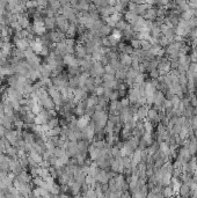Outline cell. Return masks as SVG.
<instances>
[{"label":"cell","mask_w":197,"mask_h":198,"mask_svg":"<svg viewBox=\"0 0 197 198\" xmlns=\"http://www.w3.org/2000/svg\"><path fill=\"white\" fill-rule=\"evenodd\" d=\"M131 47H132L134 50H139V49H140V41L133 38L132 41H131Z\"/></svg>","instance_id":"484cf974"},{"label":"cell","mask_w":197,"mask_h":198,"mask_svg":"<svg viewBox=\"0 0 197 198\" xmlns=\"http://www.w3.org/2000/svg\"><path fill=\"white\" fill-rule=\"evenodd\" d=\"M74 55L78 56V59H84L87 56V51H86V48L82 43H78L75 44L74 47Z\"/></svg>","instance_id":"5b68a950"},{"label":"cell","mask_w":197,"mask_h":198,"mask_svg":"<svg viewBox=\"0 0 197 198\" xmlns=\"http://www.w3.org/2000/svg\"><path fill=\"white\" fill-rule=\"evenodd\" d=\"M5 138L12 146H14V147H15V146H16L17 140H19V139H17L16 130H8V131H6Z\"/></svg>","instance_id":"3957f363"},{"label":"cell","mask_w":197,"mask_h":198,"mask_svg":"<svg viewBox=\"0 0 197 198\" xmlns=\"http://www.w3.org/2000/svg\"><path fill=\"white\" fill-rule=\"evenodd\" d=\"M102 80H103V83L104 82L113 81V80H115V76H113V74H106L104 73L103 76H102Z\"/></svg>","instance_id":"603a6c76"},{"label":"cell","mask_w":197,"mask_h":198,"mask_svg":"<svg viewBox=\"0 0 197 198\" xmlns=\"http://www.w3.org/2000/svg\"><path fill=\"white\" fill-rule=\"evenodd\" d=\"M110 37L113 38V40H115V41H120L122 38V33L120 31V30H117V29H115V30H113V33H111V35H110Z\"/></svg>","instance_id":"d6986e66"},{"label":"cell","mask_w":197,"mask_h":198,"mask_svg":"<svg viewBox=\"0 0 197 198\" xmlns=\"http://www.w3.org/2000/svg\"><path fill=\"white\" fill-rule=\"evenodd\" d=\"M63 63L67 65L69 67H79L78 58H75L74 55H65L63 57Z\"/></svg>","instance_id":"277c9868"},{"label":"cell","mask_w":197,"mask_h":198,"mask_svg":"<svg viewBox=\"0 0 197 198\" xmlns=\"http://www.w3.org/2000/svg\"><path fill=\"white\" fill-rule=\"evenodd\" d=\"M147 117L150 118L151 121H156V122H159V121H160L159 114H158V111H156L154 108L149 109V111H147Z\"/></svg>","instance_id":"7c38bea8"},{"label":"cell","mask_w":197,"mask_h":198,"mask_svg":"<svg viewBox=\"0 0 197 198\" xmlns=\"http://www.w3.org/2000/svg\"><path fill=\"white\" fill-rule=\"evenodd\" d=\"M56 26L58 27V30L62 31V33H66V30L69 29L70 22L69 20L65 18L64 15H57L56 16Z\"/></svg>","instance_id":"7a4b0ae2"},{"label":"cell","mask_w":197,"mask_h":198,"mask_svg":"<svg viewBox=\"0 0 197 198\" xmlns=\"http://www.w3.org/2000/svg\"><path fill=\"white\" fill-rule=\"evenodd\" d=\"M103 92H104L103 86H99V87H95V89H94V93H95V95H96L98 97L103 96Z\"/></svg>","instance_id":"7402d4cb"},{"label":"cell","mask_w":197,"mask_h":198,"mask_svg":"<svg viewBox=\"0 0 197 198\" xmlns=\"http://www.w3.org/2000/svg\"><path fill=\"white\" fill-rule=\"evenodd\" d=\"M151 78H153V79H158L159 78V71H158V69L151 71Z\"/></svg>","instance_id":"f1b7e54d"},{"label":"cell","mask_w":197,"mask_h":198,"mask_svg":"<svg viewBox=\"0 0 197 198\" xmlns=\"http://www.w3.org/2000/svg\"><path fill=\"white\" fill-rule=\"evenodd\" d=\"M44 26L46 29L52 31L56 27V18H44Z\"/></svg>","instance_id":"30bf717a"},{"label":"cell","mask_w":197,"mask_h":198,"mask_svg":"<svg viewBox=\"0 0 197 198\" xmlns=\"http://www.w3.org/2000/svg\"><path fill=\"white\" fill-rule=\"evenodd\" d=\"M117 92H127V85L125 83H118V87H117Z\"/></svg>","instance_id":"83f0119b"},{"label":"cell","mask_w":197,"mask_h":198,"mask_svg":"<svg viewBox=\"0 0 197 198\" xmlns=\"http://www.w3.org/2000/svg\"><path fill=\"white\" fill-rule=\"evenodd\" d=\"M118 97H120L118 92H117V90H113V93H111V95H110V97H109V101L110 102H113V101H117Z\"/></svg>","instance_id":"d4e9b609"},{"label":"cell","mask_w":197,"mask_h":198,"mask_svg":"<svg viewBox=\"0 0 197 198\" xmlns=\"http://www.w3.org/2000/svg\"><path fill=\"white\" fill-rule=\"evenodd\" d=\"M147 111H149V109L146 108V105H144V107H140V108H138V109H137L136 115H137V117H138L139 121L145 119V117H147Z\"/></svg>","instance_id":"8fae6325"},{"label":"cell","mask_w":197,"mask_h":198,"mask_svg":"<svg viewBox=\"0 0 197 198\" xmlns=\"http://www.w3.org/2000/svg\"><path fill=\"white\" fill-rule=\"evenodd\" d=\"M65 154H66V151H65L64 148H62V147H56L55 151H53V155L56 157H64Z\"/></svg>","instance_id":"e0dca14e"},{"label":"cell","mask_w":197,"mask_h":198,"mask_svg":"<svg viewBox=\"0 0 197 198\" xmlns=\"http://www.w3.org/2000/svg\"><path fill=\"white\" fill-rule=\"evenodd\" d=\"M194 138L197 140V130H195V131H194Z\"/></svg>","instance_id":"4dcf8cb0"},{"label":"cell","mask_w":197,"mask_h":198,"mask_svg":"<svg viewBox=\"0 0 197 198\" xmlns=\"http://www.w3.org/2000/svg\"><path fill=\"white\" fill-rule=\"evenodd\" d=\"M1 44H2V41H1V40H0V48H1Z\"/></svg>","instance_id":"1f68e13d"},{"label":"cell","mask_w":197,"mask_h":198,"mask_svg":"<svg viewBox=\"0 0 197 198\" xmlns=\"http://www.w3.org/2000/svg\"><path fill=\"white\" fill-rule=\"evenodd\" d=\"M35 57H36V53L33 51L31 48H29V49H27L24 51V58H26V60H30V59L35 58Z\"/></svg>","instance_id":"2e32d148"},{"label":"cell","mask_w":197,"mask_h":198,"mask_svg":"<svg viewBox=\"0 0 197 198\" xmlns=\"http://www.w3.org/2000/svg\"><path fill=\"white\" fill-rule=\"evenodd\" d=\"M153 129H154V126H153V124H152L151 122H144V130H145V132H146V133L152 134Z\"/></svg>","instance_id":"ffe728a7"},{"label":"cell","mask_w":197,"mask_h":198,"mask_svg":"<svg viewBox=\"0 0 197 198\" xmlns=\"http://www.w3.org/2000/svg\"><path fill=\"white\" fill-rule=\"evenodd\" d=\"M13 43L14 45L16 47V49L21 50V51H26L27 49L30 48V42L28 40H24V38H19L15 34L13 36Z\"/></svg>","instance_id":"6da1fadb"},{"label":"cell","mask_w":197,"mask_h":198,"mask_svg":"<svg viewBox=\"0 0 197 198\" xmlns=\"http://www.w3.org/2000/svg\"><path fill=\"white\" fill-rule=\"evenodd\" d=\"M17 22L21 26L22 29H26L28 27L30 22H29V15L27 13H22V14H19V18H17Z\"/></svg>","instance_id":"52a82bcc"},{"label":"cell","mask_w":197,"mask_h":198,"mask_svg":"<svg viewBox=\"0 0 197 198\" xmlns=\"http://www.w3.org/2000/svg\"><path fill=\"white\" fill-rule=\"evenodd\" d=\"M40 56H43V57H48L50 55V48L49 47H43V49L41 50V52L38 53Z\"/></svg>","instance_id":"cb8c5ba5"},{"label":"cell","mask_w":197,"mask_h":198,"mask_svg":"<svg viewBox=\"0 0 197 198\" xmlns=\"http://www.w3.org/2000/svg\"><path fill=\"white\" fill-rule=\"evenodd\" d=\"M120 62L124 67H127L132 64V57L130 55H125V53H122L120 56Z\"/></svg>","instance_id":"9c48e42d"},{"label":"cell","mask_w":197,"mask_h":198,"mask_svg":"<svg viewBox=\"0 0 197 198\" xmlns=\"http://www.w3.org/2000/svg\"><path fill=\"white\" fill-rule=\"evenodd\" d=\"M190 186L188 183H184V184H181V188H180V192H181V196L183 197H187L189 193H190Z\"/></svg>","instance_id":"9a60e30c"},{"label":"cell","mask_w":197,"mask_h":198,"mask_svg":"<svg viewBox=\"0 0 197 198\" xmlns=\"http://www.w3.org/2000/svg\"><path fill=\"white\" fill-rule=\"evenodd\" d=\"M163 195H165V197H170L172 195H174L173 186H166V188H165V190H163Z\"/></svg>","instance_id":"44dd1931"},{"label":"cell","mask_w":197,"mask_h":198,"mask_svg":"<svg viewBox=\"0 0 197 198\" xmlns=\"http://www.w3.org/2000/svg\"><path fill=\"white\" fill-rule=\"evenodd\" d=\"M77 29H78V27H77V26L70 24L69 29L66 30V33H65V36H66L67 38H72V37L77 34Z\"/></svg>","instance_id":"4fadbf2b"},{"label":"cell","mask_w":197,"mask_h":198,"mask_svg":"<svg viewBox=\"0 0 197 198\" xmlns=\"http://www.w3.org/2000/svg\"><path fill=\"white\" fill-rule=\"evenodd\" d=\"M1 60H7V57H6L5 55L2 53V51L0 50V62H1Z\"/></svg>","instance_id":"f546056e"},{"label":"cell","mask_w":197,"mask_h":198,"mask_svg":"<svg viewBox=\"0 0 197 198\" xmlns=\"http://www.w3.org/2000/svg\"><path fill=\"white\" fill-rule=\"evenodd\" d=\"M89 118L91 117L88 116V115H84V116H81L78 118V121H77V126L81 130H84L85 128H87L88 125H89Z\"/></svg>","instance_id":"ba28073f"},{"label":"cell","mask_w":197,"mask_h":198,"mask_svg":"<svg viewBox=\"0 0 197 198\" xmlns=\"http://www.w3.org/2000/svg\"><path fill=\"white\" fill-rule=\"evenodd\" d=\"M46 124H48L49 129L51 130V129L58 128V126H59V124H60V121L58 119L57 117H52V118H50V119H49V122L46 123Z\"/></svg>","instance_id":"5bb4252c"},{"label":"cell","mask_w":197,"mask_h":198,"mask_svg":"<svg viewBox=\"0 0 197 198\" xmlns=\"http://www.w3.org/2000/svg\"><path fill=\"white\" fill-rule=\"evenodd\" d=\"M120 102H121L122 108H127V107L130 105V101H129V99H122V101H120Z\"/></svg>","instance_id":"4316f807"},{"label":"cell","mask_w":197,"mask_h":198,"mask_svg":"<svg viewBox=\"0 0 197 198\" xmlns=\"http://www.w3.org/2000/svg\"><path fill=\"white\" fill-rule=\"evenodd\" d=\"M94 192H95V196H96V198H104V192L102 191V188H101V186L96 184V186H95V188H94Z\"/></svg>","instance_id":"ac0fdd59"},{"label":"cell","mask_w":197,"mask_h":198,"mask_svg":"<svg viewBox=\"0 0 197 198\" xmlns=\"http://www.w3.org/2000/svg\"><path fill=\"white\" fill-rule=\"evenodd\" d=\"M95 180H96V182L101 183V184H108V182H109V176H108L107 170L100 169V171H99V174L96 175Z\"/></svg>","instance_id":"8992f818"}]
</instances>
